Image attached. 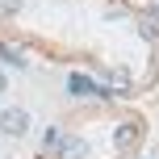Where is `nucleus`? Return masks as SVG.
Returning a JSON list of instances; mask_svg holds the SVG:
<instances>
[{"label": "nucleus", "mask_w": 159, "mask_h": 159, "mask_svg": "<svg viewBox=\"0 0 159 159\" xmlns=\"http://www.w3.org/2000/svg\"><path fill=\"white\" fill-rule=\"evenodd\" d=\"M0 134H4V138H25V134H30V109L4 105V109H0Z\"/></svg>", "instance_id": "obj_1"}, {"label": "nucleus", "mask_w": 159, "mask_h": 159, "mask_svg": "<svg viewBox=\"0 0 159 159\" xmlns=\"http://www.w3.org/2000/svg\"><path fill=\"white\" fill-rule=\"evenodd\" d=\"M55 151H59V159H80V155L88 151V138H80V134H63Z\"/></svg>", "instance_id": "obj_3"}, {"label": "nucleus", "mask_w": 159, "mask_h": 159, "mask_svg": "<svg viewBox=\"0 0 159 159\" xmlns=\"http://www.w3.org/2000/svg\"><path fill=\"white\" fill-rule=\"evenodd\" d=\"M0 13H8V17L21 13V0H4V4H0Z\"/></svg>", "instance_id": "obj_9"}, {"label": "nucleus", "mask_w": 159, "mask_h": 159, "mask_svg": "<svg viewBox=\"0 0 159 159\" xmlns=\"http://www.w3.org/2000/svg\"><path fill=\"white\" fill-rule=\"evenodd\" d=\"M105 80H109V96H113V92H121V96H126L130 88H134V75H130V71H121V67H117V71H105Z\"/></svg>", "instance_id": "obj_5"}, {"label": "nucleus", "mask_w": 159, "mask_h": 159, "mask_svg": "<svg viewBox=\"0 0 159 159\" xmlns=\"http://www.w3.org/2000/svg\"><path fill=\"white\" fill-rule=\"evenodd\" d=\"M59 138H63V126H46V134H42V147H46V151H55V147H59Z\"/></svg>", "instance_id": "obj_7"}, {"label": "nucleus", "mask_w": 159, "mask_h": 159, "mask_svg": "<svg viewBox=\"0 0 159 159\" xmlns=\"http://www.w3.org/2000/svg\"><path fill=\"white\" fill-rule=\"evenodd\" d=\"M134 143H138V126H134V121H121V126L113 130V147L126 151V147H134Z\"/></svg>", "instance_id": "obj_4"}, {"label": "nucleus", "mask_w": 159, "mask_h": 159, "mask_svg": "<svg viewBox=\"0 0 159 159\" xmlns=\"http://www.w3.org/2000/svg\"><path fill=\"white\" fill-rule=\"evenodd\" d=\"M138 38H147V42H159V30H155V21H138Z\"/></svg>", "instance_id": "obj_8"}, {"label": "nucleus", "mask_w": 159, "mask_h": 159, "mask_svg": "<svg viewBox=\"0 0 159 159\" xmlns=\"http://www.w3.org/2000/svg\"><path fill=\"white\" fill-rule=\"evenodd\" d=\"M4 92H8V75L0 71V96H4Z\"/></svg>", "instance_id": "obj_10"}, {"label": "nucleus", "mask_w": 159, "mask_h": 159, "mask_svg": "<svg viewBox=\"0 0 159 159\" xmlns=\"http://www.w3.org/2000/svg\"><path fill=\"white\" fill-rule=\"evenodd\" d=\"M67 92H71V96H101V101H109V88H96L92 80L80 75V71L67 75Z\"/></svg>", "instance_id": "obj_2"}, {"label": "nucleus", "mask_w": 159, "mask_h": 159, "mask_svg": "<svg viewBox=\"0 0 159 159\" xmlns=\"http://www.w3.org/2000/svg\"><path fill=\"white\" fill-rule=\"evenodd\" d=\"M0 59H4V63H13V67H25V55L17 46H8V42H0Z\"/></svg>", "instance_id": "obj_6"}]
</instances>
